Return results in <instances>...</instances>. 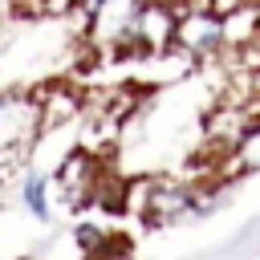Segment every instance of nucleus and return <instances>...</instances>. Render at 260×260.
Returning <instances> with one entry per match:
<instances>
[{"mask_svg":"<svg viewBox=\"0 0 260 260\" xmlns=\"http://www.w3.org/2000/svg\"><path fill=\"white\" fill-rule=\"evenodd\" d=\"M223 179H179V175H150L126 183V211L134 207L150 228H171L191 215H207L219 203Z\"/></svg>","mask_w":260,"mask_h":260,"instance_id":"obj_1","label":"nucleus"},{"mask_svg":"<svg viewBox=\"0 0 260 260\" xmlns=\"http://www.w3.org/2000/svg\"><path fill=\"white\" fill-rule=\"evenodd\" d=\"M45 130L41 93H8L0 102V134H4V175H16L32 154L37 134Z\"/></svg>","mask_w":260,"mask_h":260,"instance_id":"obj_2","label":"nucleus"},{"mask_svg":"<svg viewBox=\"0 0 260 260\" xmlns=\"http://www.w3.org/2000/svg\"><path fill=\"white\" fill-rule=\"evenodd\" d=\"M138 8L142 0H102L89 12V24H85V37L98 53H134V20H138Z\"/></svg>","mask_w":260,"mask_h":260,"instance_id":"obj_3","label":"nucleus"},{"mask_svg":"<svg viewBox=\"0 0 260 260\" xmlns=\"http://www.w3.org/2000/svg\"><path fill=\"white\" fill-rule=\"evenodd\" d=\"M191 61H215L228 41H223V12L207 8V4H187L183 0V16H179V41H175Z\"/></svg>","mask_w":260,"mask_h":260,"instance_id":"obj_4","label":"nucleus"},{"mask_svg":"<svg viewBox=\"0 0 260 260\" xmlns=\"http://www.w3.org/2000/svg\"><path fill=\"white\" fill-rule=\"evenodd\" d=\"M260 118V106H252V102H232V98H219L211 110H207V118H203V138H207V146H211V154L223 162L236 146H240V138L248 134V126Z\"/></svg>","mask_w":260,"mask_h":260,"instance_id":"obj_5","label":"nucleus"},{"mask_svg":"<svg viewBox=\"0 0 260 260\" xmlns=\"http://www.w3.org/2000/svg\"><path fill=\"white\" fill-rule=\"evenodd\" d=\"M183 0H142L134 20V53H167L179 41Z\"/></svg>","mask_w":260,"mask_h":260,"instance_id":"obj_6","label":"nucleus"},{"mask_svg":"<svg viewBox=\"0 0 260 260\" xmlns=\"http://www.w3.org/2000/svg\"><path fill=\"white\" fill-rule=\"evenodd\" d=\"M102 175H106V171H102V158H98L93 150H85V146L69 150V154L57 162V171H53V183H57V191H61V203H69V207L93 203V191H98Z\"/></svg>","mask_w":260,"mask_h":260,"instance_id":"obj_7","label":"nucleus"},{"mask_svg":"<svg viewBox=\"0 0 260 260\" xmlns=\"http://www.w3.org/2000/svg\"><path fill=\"white\" fill-rule=\"evenodd\" d=\"M37 93H41V110H45V130H57L61 122H73L85 114V93H77L73 85H49Z\"/></svg>","mask_w":260,"mask_h":260,"instance_id":"obj_8","label":"nucleus"},{"mask_svg":"<svg viewBox=\"0 0 260 260\" xmlns=\"http://www.w3.org/2000/svg\"><path fill=\"white\" fill-rule=\"evenodd\" d=\"M223 41L228 49H248L260 41V4H244L223 12Z\"/></svg>","mask_w":260,"mask_h":260,"instance_id":"obj_9","label":"nucleus"},{"mask_svg":"<svg viewBox=\"0 0 260 260\" xmlns=\"http://www.w3.org/2000/svg\"><path fill=\"white\" fill-rule=\"evenodd\" d=\"M49 187H53V175L28 167L24 179H20V203L28 207L32 219H49Z\"/></svg>","mask_w":260,"mask_h":260,"instance_id":"obj_10","label":"nucleus"},{"mask_svg":"<svg viewBox=\"0 0 260 260\" xmlns=\"http://www.w3.org/2000/svg\"><path fill=\"white\" fill-rule=\"evenodd\" d=\"M223 167H228V179H232V175H252V171H260V118L248 126V134H244L240 146L223 158Z\"/></svg>","mask_w":260,"mask_h":260,"instance_id":"obj_11","label":"nucleus"},{"mask_svg":"<svg viewBox=\"0 0 260 260\" xmlns=\"http://www.w3.org/2000/svg\"><path fill=\"white\" fill-rule=\"evenodd\" d=\"M187 4H207L215 12H232V8H244V4H260V0H187Z\"/></svg>","mask_w":260,"mask_h":260,"instance_id":"obj_12","label":"nucleus"},{"mask_svg":"<svg viewBox=\"0 0 260 260\" xmlns=\"http://www.w3.org/2000/svg\"><path fill=\"white\" fill-rule=\"evenodd\" d=\"M93 4H102V0H85V4H81V8H93Z\"/></svg>","mask_w":260,"mask_h":260,"instance_id":"obj_13","label":"nucleus"}]
</instances>
